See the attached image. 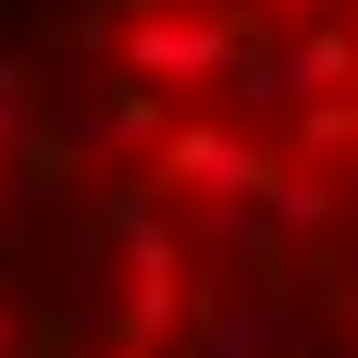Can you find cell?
<instances>
[{
  "instance_id": "ba28073f",
  "label": "cell",
  "mask_w": 358,
  "mask_h": 358,
  "mask_svg": "<svg viewBox=\"0 0 358 358\" xmlns=\"http://www.w3.org/2000/svg\"><path fill=\"white\" fill-rule=\"evenodd\" d=\"M272 25H309V13H346V0H259Z\"/></svg>"
},
{
  "instance_id": "4fadbf2b",
  "label": "cell",
  "mask_w": 358,
  "mask_h": 358,
  "mask_svg": "<svg viewBox=\"0 0 358 358\" xmlns=\"http://www.w3.org/2000/svg\"><path fill=\"white\" fill-rule=\"evenodd\" d=\"M346 13H358V0H346Z\"/></svg>"
},
{
  "instance_id": "52a82bcc",
  "label": "cell",
  "mask_w": 358,
  "mask_h": 358,
  "mask_svg": "<svg viewBox=\"0 0 358 358\" xmlns=\"http://www.w3.org/2000/svg\"><path fill=\"white\" fill-rule=\"evenodd\" d=\"M309 148H346V161H358V87H346V99H322V111H309Z\"/></svg>"
},
{
  "instance_id": "277c9868",
  "label": "cell",
  "mask_w": 358,
  "mask_h": 358,
  "mask_svg": "<svg viewBox=\"0 0 358 358\" xmlns=\"http://www.w3.org/2000/svg\"><path fill=\"white\" fill-rule=\"evenodd\" d=\"M198 358H285V296H210L198 309Z\"/></svg>"
},
{
  "instance_id": "6da1fadb",
  "label": "cell",
  "mask_w": 358,
  "mask_h": 358,
  "mask_svg": "<svg viewBox=\"0 0 358 358\" xmlns=\"http://www.w3.org/2000/svg\"><path fill=\"white\" fill-rule=\"evenodd\" d=\"M161 173L185 185V198H210V210H248L259 185L285 173V161H272V136H259L248 111H222V99H198L173 124V136H161Z\"/></svg>"
},
{
  "instance_id": "8fae6325",
  "label": "cell",
  "mask_w": 358,
  "mask_h": 358,
  "mask_svg": "<svg viewBox=\"0 0 358 358\" xmlns=\"http://www.w3.org/2000/svg\"><path fill=\"white\" fill-rule=\"evenodd\" d=\"M334 358H358V322H346V346H334Z\"/></svg>"
},
{
  "instance_id": "3957f363",
  "label": "cell",
  "mask_w": 358,
  "mask_h": 358,
  "mask_svg": "<svg viewBox=\"0 0 358 358\" xmlns=\"http://www.w3.org/2000/svg\"><path fill=\"white\" fill-rule=\"evenodd\" d=\"M296 99H309V87H296V50H285L272 25H259V37H248V62L222 74V111H248V124H285Z\"/></svg>"
},
{
  "instance_id": "8992f818",
  "label": "cell",
  "mask_w": 358,
  "mask_h": 358,
  "mask_svg": "<svg viewBox=\"0 0 358 358\" xmlns=\"http://www.w3.org/2000/svg\"><path fill=\"white\" fill-rule=\"evenodd\" d=\"M25 136H37V62H25V50H0V161H13Z\"/></svg>"
},
{
  "instance_id": "30bf717a",
  "label": "cell",
  "mask_w": 358,
  "mask_h": 358,
  "mask_svg": "<svg viewBox=\"0 0 358 358\" xmlns=\"http://www.w3.org/2000/svg\"><path fill=\"white\" fill-rule=\"evenodd\" d=\"M0 210H13V161H0Z\"/></svg>"
},
{
  "instance_id": "9c48e42d",
  "label": "cell",
  "mask_w": 358,
  "mask_h": 358,
  "mask_svg": "<svg viewBox=\"0 0 358 358\" xmlns=\"http://www.w3.org/2000/svg\"><path fill=\"white\" fill-rule=\"evenodd\" d=\"M111 358H161V346H124V334H111Z\"/></svg>"
},
{
  "instance_id": "7c38bea8",
  "label": "cell",
  "mask_w": 358,
  "mask_h": 358,
  "mask_svg": "<svg viewBox=\"0 0 358 358\" xmlns=\"http://www.w3.org/2000/svg\"><path fill=\"white\" fill-rule=\"evenodd\" d=\"M0 358H13V322H0Z\"/></svg>"
},
{
  "instance_id": "5b68a950",
  "label": "cell",
  "mask_w": 358,
  "mask_h": 358,
  "mask_svg": "<svg viewBox=\"0 0 358 358\" xmlns=\"http://www.w3.org/2000/svg\"><path fill=\"white\" fill-rule=\"evenodd\" d=\"M285 50H296V87L309 99H346L358 87V13H309V25H285Z\"/></svg>"
},
{
  "instance_id": "7a4b0ae2",
  "label": "cell",
  "mask_w": 358,
  "mask_h": 358,
  "mask_svg": "<svg viewBox=\"0 0 358 358\" xmlns=\"http://www.w3.org/2000/svg\"><path fill=\"white\" fill-rule=\"evenodd\" d=\"M185 111H198V99H173V87H148V74H124V62H111L99 87L74 99V124H62V136H74V161L124 173V161H161V136H173Z\"/></svg>"
}]
</instances>
